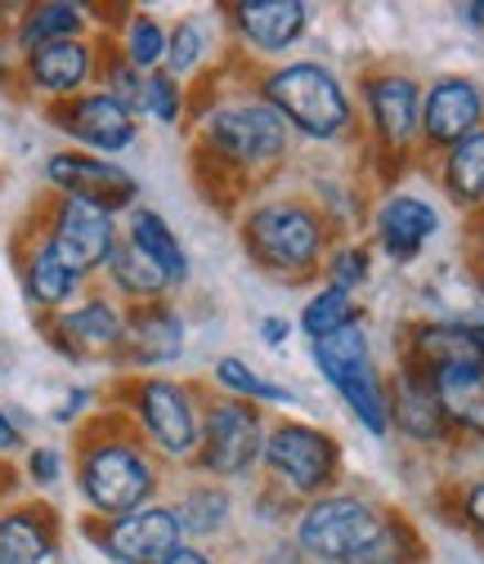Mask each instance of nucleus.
<instances>
[{"instance_id": "obj_1", "label": "nucleus", "mask_w": 484, "mask_h": 564, "mask_svg": "<svg viewBox=\"0 0 484 564\" xmlns=\"http://www.w3.org/2000/svg\"><path fill=\"white\" fill-rule=\"evenodd\" d=\"M292 153V126L260 95L221 99L197 117V162L212 175H229L234 188L265 180Z\"/></svg>"}, {"instance_id": "obj_2", "label": "nucleus", "mask_w": 484, "mask_h": 564, "mask_svg": "<svg viewBox=\"0 0 484 564\" xmlns=\"http://www.w3.org/2000/svg\"><path fill=\"white\" fill-rule=\"evenodd\" d=\"M336 229L323 220V210L305 197H260L247 216L238 220V238L243 251L251 256V264L269 278H283V282H301L323 273V260L332 251Z\"/></svg>"}, {"instance_id": "obj_3", "label": "nucleus", "mask_w": 484, "mask_h": 564, "mask_svg": "<svg viewBox=\"0 0 484 564\" xmlns=\"http://www.w3.org/2000/svg\"><path fill=\"white\" fill-rule=\"evenodd\" d=\"M399 359L431 377L453 431L484 435V349L471 323H412Z\"/></svg>"}, {"instance_id": "obj_4", "label": "nucleus", "mask_w": 484, "mask_h": 564, "mask_svg": "<svg viewBox=\"0 0 484 564\" xmlns=\"http://www.w3.org/2000/svg\"><path fill=\"white\" fill-rule=\"evenodd\" d=\"M77 488L95 516L117 520L140 507H153L158 492V466L144 448V440L126 431L121 421H104L82 440L77 453Z\"/></svg>"}, {"instance_id": "obj_5", "label": "nucleus", "mask_w": 484, "mask_h": 564, "mask_svg": "<svg viewBox=\"0 0 484 564\" xmlns=\"http://www.w3.org/2000/svg\"><path fill=\"white\" fill-rule=\"evenodd\" d=\"M256 95L310 144H336L355 130V99L327 63L297 58L265 67L256 77Z\"/></svg>"}, {"instance_id": "obj_6", "label": "nucleus", "mask_w": 484, "mask_h": 564, "mask_svg": "<svg viewBox=\"0 0 484 564\" xmlns=\"http://www.w3.org/2000/svg\"><path fill=\"white\" fill-rule=\"evenodd\" d=\"M341 466H345V453L332 431L314 426V421H297V416L269 421L260 470L269 475V488L288 492L297 507L332 492L341 484Z\"/></svg>"}, {"instance_id": "obj_7", "label": "nucleus", "mask_w": 484, "mask_h": 564, "mask_svg": "<svg viewBox=\"0 0 484 564\" xmlns=\"http://www.w3.org/2000/svg\"><path fill=\"white\" fill-rule=\"evenodd\" d=\"M310 359L319 377L332 386V394L345 403V412L359 421V431L373 440H386L390 435V390H386V372L373 355L364 323L345 327L327 340H314Z\"/></svg>"}, {"instance_id": "obj_8", "label": "nucleus", "mask_w": 484, "mask_h": 564, "mask_svg": "<svg viewBox=\"0 0 484 564\" xmlns=\"http://www.w3.org/2000/svg\"><path fill=\"white\" fill-rule=\"evenodd\" d=\"M126 416L135 435L166 462H193L202 435V399L193 386L171 377H140L126 390Z\"/></svg>"}, {"instance_id": "obj_9", "label": "nucleus", "mask_w": 484, "mask_h": 564, "mask_svg": "<svg viewBox=\"0 0 484 564\" xmlns=\"http://www.w3.org/2000/svg\"><path fill=\"white\" fill-rule=\"evenodd\" d=\"M386 520V511L377 502H368L364 492H323L314 502H301L292 516V542L305 555V564H341L345 555H355L377 524Z\"/></svg>"}, {"instance_id": "obj_10", "label": "nucleus", "mask_w": 484, "mask_h": 564, "mask_svg": "<svg viewBox=\"0 0 484 564\" xmlns=\"http://www.w3.org/2000/svg\"><path fill=\"white\" fill-rule=\"evenodd\" d=\"M265 435H269L265 408L216 394L202 403V435H197L193 466L212 479H243L260 466Z\"/></svg>"}, {"instance_id": "obj_11", "label": "nucleus", "mask_w": 484, "mask_h": 564, "mask_svg": "<svg viewBox=\"0 0 484 564\" xmlns=\"http://www.w3.org/2000/svg\"><path fill=\"white\" fill-rule=\"evenodd\" d=\"M422 82L399 67H373L359 82V104L368 121L373 149L386 158H404L422 144Z\"/></svg>"}, {"instance_id": "obj_12", "label": "nucleus", "mask_w": 484, "mask_h": 564, "mask_svg": "<svg viewBox=\"0 0 484 564\" xmlns=\"http://www.w3.org/2000/svg\"><path fill=\"white\" fill-rule=\"evenodd\" d=\"M45 242L58 251L63 264H73L82 278L99 273L117 247V216L82 197H58L45 220Z\"/></svg>"}, {"instance_id": "obj_13", "label": "nucleus", "mask_w": 484, "mask_h": 564, "mask_svg": "<svg viewBox=\"0 0 484 564\" xmlns=\"http://www.w3.org/2000/svg\"><path fill=\"white\" fill-rule=\"evenodd\" d=\"M50 117L77 144V153H95V158L126 153L135 144V134H140V117H135L121 99H112L108 90H86L77 99L58 104Z\"/></svg>"}, {"instance_id": "obj_14", "label": "nucleus", "mask_w": 484, "mask_h": 564, "mask_svg": "<svg viewBox=\"0 0 484 564\" xmlns=\"http://www.w3.org/2000/svg\"><path fill=\"white\" fill-rule=\"evenodd\" d=\"M90 538L112 564H162L175 546H184L175 507H158V502L130 516H117V520H104Z\"/></svg>"}, {"instance_id": "obj_15", "label": "nucleus", "mask_w": 484, "mask_h": 564, "mask_svg": "<svg viewBox=\"0 0 484 564\" xmlns=\"http://www.w3.org/2000/svg\"><path fill=\"white\" fill-rule=\"evenodd\" d=\"M45 184L58 188L63 197H82L95 202L104 210H135V197H140V180H135L126 166L104 162L95 153H54L45 162Z\"/></svg>"}, {"instance_id": "obj_16", "label": "nucleus", "mask_w": 484, "mask_h": 564, "mask_svg": "<svg viewBox=\"0 0 484 564\" xmlns=\"http://www.w3.org/2000/svg\"><path fill=\"white\" fill-rule=\"evenodd\" d=\"M440 234V206L422 193H386L373 206V247L390 264L418 260Z\"/></svg>"}, {"instance_id": "obj_17", "label": "nucleus", "mask_w": 484, "mask_h": 564, "mask_svg": "<svg viewBox=\"0 0 484 564\" xmlns=\"http://www.w3.org/2000/svg\"><path fill=\"white\" fill-rule=\"evenodd\" d=\"M484 126V90L471 77H440L422 90V144L449 153Z\"/></svg>"}, {"instance_id": "obj_18", "label": "nucleus", "mask_w": 484, "mask_h": 564, "mask_svg": "<svg viewBox=\"0 0 484 564\" xmlns=\"http://www.w3.org/2000/svg\"><path fill=\"white\" fill-rule=\"evenodd\" d=\"M386 390H390V431H399L412 444H444L453 435L449 416L440 408V394L422 368L399 359L386 372Z\"/></svg>"}, {"instance_id": "obj_19", "label": "nucleus", "mask_w": 484, "mask_h": 564, "mask_svg": "<svg viewBox=\"0 0 484 564\" xmlns=\"http://www.w3.org/2000/svg\"><path fill=\"white\" fill-rule=\"evenodd\" d=\"M50 336H54V349H63L67 359H108V355H121L126 310L112 305L108 296H86L82 305L54 314Z\"/></svg>"}, {"instance_id": "obj_20", "label": "nucleus", "mask_w": 484, "mask_h": 564, "mask_svg": "<svg viewBox=\"0 0 484 564\" xmlns=\"http://www.w3.org/2000/svg\"><path fill=\"white\" fill-rule=\"evenodd\" d=\"M99 73V50L82 36V41H54V45H41L32 54H23V82L45 95V99H77L86 95L90 77Z\"/></svg>"}, {"instance_id": "obj_21", "label": "nucleus", "mask_w": 484, "mask_h": 564, "mask_svg": "<svg viewBox=\"0 0 484 564\" xmlns=\"http://www.w3.org/2000/svg\"><path fill=\"white\" fill-rule=\"evenodd\" d=\"M184 314L166 301H149V305H130L126 310V336H121V359L135 368H166L184 355Z\"/></svg>"}, {"instance_id": "obj_22", "label": "nucleus", "mask_w": 484, "mask_h": 564, "mask_svg": "<svg viewBox=\"0 0 484 564\" xmlns=\"http://www.w3.org/2000/svg\"><path fill=\"white\" fill-rule=\"evenodd\" d=\"M225 14H229V28L256 54L292 50L310 32V19H314V10L305 0H238V6H229Z\"/></svg>"}, {"instance_id": "obj_23", "label": "nucleus", "mask_w": 484, "mask_h": 564, "mask_svg": "<svg viewBox=\"0 0 484 564\" xmlns=\"http://www.w3.org/2000/svg\"><path fill=\"white\" fill-rule=\"evenodd\" d=\"M54 551V516L45 507H14L0 516V564H50Z\"/></svg>"}, {"instance_id": "obj_24", "label": "nucleus", "mask_w": 484, "mask_h": 564, "mask_svg": "<svg viewBox=\"0 0 484 564\" xmlns=\"http://www.w3.org/2000/svg\"><path fill=\"white\" fill-rule=\"evenodd\" d=\"M82 273L73 269V264H63L58 260V251L41 238L32 251H28V260H23V292H28V301L36 305V310H45V314H63V305L77 296V288H82Z\"/></svg>"}, {"instance_id": "obj_25", "label": "nucleus", "mask_w": 484, "mask_h": 564, "mask_svg": "<svg viewBox=\"0 0 484 564\" xmlns=\"http://www.w3.org/2000/svg\"><path fill=\"white\" fill-rule=\"evenodd\" d=\"M90 28V10L73 6V0H45V6H28L19 28H14V45L19 54H32L41 45L54 41H82Z\"/></svg>"}, {"instance_id": "obj_26", "label": "nucleus", "mask_w": 484, "mask_h": 564, "mask_svg": "<svg viewBox=\"0 0 484 564\" xmlns=\"http://www.w3.org/2000/svg\"><path fill=\"white\" fill-rule=\"evenodd\" d=\"M126 238L166 273L171 292L189 282V251H184V242L175 238V229L166 225V216H158V210H149V206H135V210H130V225H126Z\"/></svg>"}, {"instance_id": "obj_27", "label": "nucleus", "mask_w": 484, "mask_h": 564, "mask_svg": "<svg viewBox=\"0 0 484 564\" xmlns=\"http://www.w3.org/2000/svg\"><path fill=\"white\" fill-rule=\"evenodd\" d=\"M104 273H108V282H112V288H117L126 301H140V305H149V301H166V292H171L166 273H162L140 247H135L130 238H117V247H112Z\"/></svg>"}, {"instance_id": "obj_28", "label": "nucleus", "mask_w": 484, "mask_h": 564, "mask_svg": "<svg viewBox=\"0 0 484 564\" xmlns=\"http://www.w3.org/2000/svg\"><path fill=\"white\" fill-rule=\"evenodd\" d=\"M440 184L458 206L484 210V126L440 158Z\"/></svg>"}, {"instance_id": "obj_29", "label": "nucleus", "mask_w": 484, "mask_h": 564, "mask_svg": "<svg viewBox=\"0 0 484 564\" xmlns=\"http://www.w3.org/2000/svg\"><path fill=\"white\" fill-rule=\"evenodd\" d=\"M422 560H427V538L418 533V524L404 520L399 511H386L377 533L341 564H422Z\"/></svg>"}, {"instance_id": "obj_30", "label": "nucleus", "mask_w": 484, "mask_h": 564, "mask_svg": "<svg viewBox=\"0 0 484 564\" xmlns=\"http://www.w3.org/2000/svg\"><path fill=\"white\" fill-rule=\"evenodd\" d=\"M212 381H216V390H221V394L243 399V403H256V408H297V394H292L288 386L269 381L265 372H256V368H251L247 359H238V355L216 359Z\"/></svg>"}, {"instance_id": "obj_31", "label": "nucleus", "mask_w": 484, "mask_h": 564, "mask_svg": "<svg viewBox=\"0 0 484 564\" xmlns=\"http://www.w3.org/2000/svg\"><path fill=\"white\" fill-rule=\"evenodd\" d=\"M175 520H180L184 538H202V542H206V538L225 533L229 520H234L229 488H221V484H197V488H189L184 498H180V507H175Z\"/></svg>"}, {"instance_id": "obj_32", "label": "nucleus", "mask_w": 484, "mask_h": 564, "mask_svg": "<svg viewBox=\"0 0 484 564\" xmlns=\"http://www.w3.org/2000/svg\"><path fill=\"white\" fill-rule=\"evenodd\" d=\"M301 332H305V340L314 345V340H327V336H336V332H345V327H355V323H364V310H359V301L351 296V292H341V288H323L319 292H310V301L301 305Z\"/></svg>"}, {"instance_id": "obj_33", "label": "nucleus", "mask_w": 484, "mask_h": 564, "mask_svg": "<svg viewBox=\"0 0 484 564\" xmlns=\"http://www.w3.org/2000/svg\"><path fill=\"white\" fill-rule=\"evenodd\" d=\"M121 58L135 73H162L166 67V28L153 14H130L121 28Z\"/></svg>"}, {"instance_id": "obj_34", "label": "nucleus", "mask_w": 484, "mask_h": 564, "mask_svg": "<svg viewBox=\"0 0 484 564\" xmlns=\"http://www.w3.org/2000/svg\"><path fill=\"white\" fill-rule=\"evenodd\" d=\"M206 54H212V32H206V23L202 19H180L166 32V67H162V73L184 82V77L202 73Z\"/></svg>"}, {"instance_id": "obj_35", "label": "nucleus", "mask_w": 484, "mask_h": 564, "mask_svg": "<svg viewBox=\"0 0 484 564\" xmlns=\"http://www.w3.org/2000/svg\"><path fill=\"white\" fill-rule=\"evenodd\" d=\"M323 278L327 288H341V292H359L364 282L373 278V247L364 242H332L327 260H323Z\"/></svg>"}, {"instance_id": "obj_36", "label": "nucleus", "mask_w": 484, "mask_h": 564, "mask_svg": "<svg viewBox=\"0 0 484 564\" xmlns=\"http://www.w3.org/2000/svg\"><path fill=\"white\" fill-rule=\"evenodd\" d=\"M153 117L162 126H180L184 117V86L166 73H149L144 77V90H140V108H135V117Z\"/></svg>"}, {"instance_id": "obj_37", "label": "nucleus", "mask_w": 484, "mask_h": 564, "mask_svg": "<svg viewBox=\"0 0 484 564\" xmlns=\"http://www.w3.org/2000/svg\"><path fill=\"white\" fill-rule=\"evenodd\" d=\"M28 479L41 488H54L63 479V453L58 448H32L28 453Z\"/></svg>"}, {"instance_id": "obj_38", "label": "nucleus", "mask_w": 484, "mask_h": 564, "mask_svg": "<svg viewBox=\"0 0 484 564\" xmlns=\"http://www.w3.org/2000/svg\"><path fill=\"white\" fill-rule=\"evenodd\" d=\"M462 520L484 538V479H475V484L462 492Z\"/></svg>"}, {"instance_id": "obj_39", "label": "nucleus", "mask_w": 484, "mask_h": 564, "mask_svg": "<svg viewBox=\"0 0 484 564\" xmlns=\"http://www.w3.org/2000/svg\"><path fill=\"white\" fill-rule=\"evenodd\" d=\"M23 448V431H19V421L0 408V457H14Z\"/></svg>"}, {"instance_id": "obj_40", "label": "nucleus", "mask_w": 484, "mask_h": 564, "mask_svg": "<svg viewBox=\"0 0 484 564\" xmlns=\"http://www.w3.org/2000/svg\"><path fill=\"white\" fill-rule=\"evenodd\" d=\"M288 336H292V323H288V318H279V314L260 318V340H265V345H288Z\"/></svg>"}, {"instance_id": "obj_41", "label": "nucleus", "mask_w": 484, "mask_h": 564, "mask_svg": "<svg viewBox=\"0 0 484 564\" xmlns=\"http://www.w3.org/2000/svg\"><path fill=\"white\" fill-rule=\"evenodd\" d=\"M162 564H216V555H212V551H202V546H189V542H184V546H175V551H171Z\"/></svg>"}, {"instance_id": "obj_42", "label": "nucleus", "mask_w": 484, "mask_h": 564, "mask_svg": "<svg viewBox=\"0 0 484 564\" xmlns=\"http://www.w3.org/2000/svg\"><path fill=\"white\" fill-rule=\"evenodd\" d=\"M458 14H462V23L484 28V0H471V6H458Z\"/></svg>"}, {"instance_id": "obj_43", "label": "nucleus", "mask_w": 484, "mask_h": 564, "mask_svg": "<svg viewBox=\"0 0 484 564\" xmlns=\"http://www.w3.org/2000/svg\"><path fill=\"white\" fill-rule=\"evenodd\" d=\"M475 242H480V256H484V210H480V220H475Z\"/></svg>"}, {"instance_id": "obj_44", "label": "nucleus", "mask_w": 484, "mask_h": 564, "mask_svg": "<svg viewBox=\"0 0 484 564\" xmlns=\"http://www.w3.org/2000/svg\"><path fill=\"white\" fill-rule=\"evenodd\" d=\"M480 292H484V256H480Z\"/></svg>"}, {"instance_id": "obj_45", "label": "nucleus", "mask_w": 484, "mask_h": 564, "mask_svg": "<svg viewBox=\"0 0 484 564\" xmlns=\"http://www.w3.org/2000/svg\"><path fill=\"white\" fill-rule=\"evenodd\" d=\"M6 77H10V73H6V58H0V82H6Z\"/></svg>"}, {"instance_id": "obj_46", "label": "nucleus", "mask_w": 484, "mask_h": 564, "mask_svg": "<svg viewBox=\"0 0 484 564\" xmlns=\"http://www.w3.org/2000/svg\"><path fill=\"white\" fill-rule=\"evenodd\" d=\"M0 479H6V466H0Z\"/></svg>"}]
</instances>
